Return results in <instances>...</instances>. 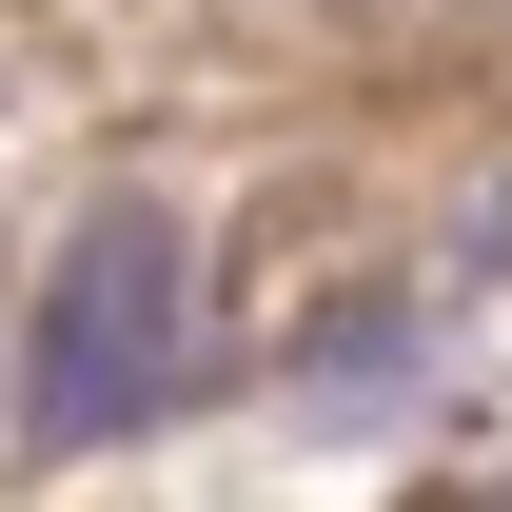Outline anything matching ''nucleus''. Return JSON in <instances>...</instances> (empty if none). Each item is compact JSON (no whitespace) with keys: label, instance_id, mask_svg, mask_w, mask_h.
<instances>
[{"label":"nucleus","instance_id":"1","mask_svg":"<svg viewBox=\"0 0 512 512\" xmlns=\"http://www.w3.org/2000/svg\"><path fill=\"white\" fill-rule=\"evenodd\" d=\"M178 217H99L60 256V296H40V434H138L158 394H178Z\"/></svg>","mask_w":512,"mask_h":512}]
</instances>
